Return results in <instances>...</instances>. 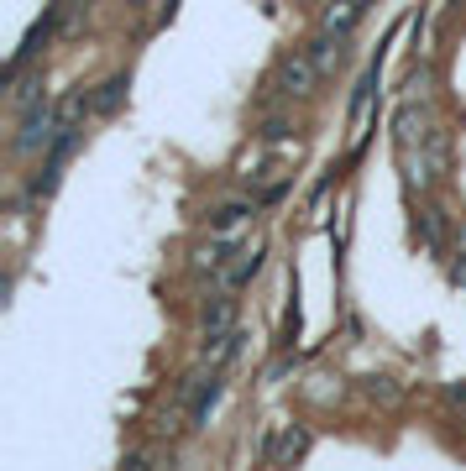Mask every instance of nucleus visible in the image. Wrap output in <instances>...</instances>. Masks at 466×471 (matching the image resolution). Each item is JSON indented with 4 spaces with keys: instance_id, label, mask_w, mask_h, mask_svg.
I'll list each match as a JSON object with an SVG mask.
<instances>
[{
    "instance_id": "nucleus-1",
    "label": "nucleus",
    "mask_w": 466,
    "mask_h": 471,
    "mask_svg": "<svg viewBox=\"0 0 466 471\" xmlns=\"http://www.w3.org/2000/svg\"><path fill=\"white\" fill-rule=\"evenodd\" d=\"M319 64H315V53L309 47H289L283 58L273 64V74H268V89H273L278 100H309L319 89Z\"/></svg>"
},
{
    "instance_id": "nucleus-2",
    "label": "nucleus",
    "mask_w": 466,
    "mask_h": 471,
    "mask_svg": "<svg viewBox=\"0 0 466 471\" xmlns=\"http://www.w3.org/2000/svg\"><path fill=\"white\" fill-rule=\"evenodd\" d=\"M53 136H58V105L37 100V105L16 110V136H11V152H16V157H32V152L53 147Z\"/></svg>"
},
{
    "instance_id": "nucleus-3",
    "label": "nucleus",
    "mask_w": 466,
    "mask_h": 471,
    "mask_svg": "<svg viewBox=\"0 0 466 471\" xmlns=\"http://www.w3.org/2000/svg\"><path fill=\"white\" fill-rule=\"evenodd\" d=\"M79 136H85V131H58V136H53V147H47V157H43V168H37V178L26 184V194H32V199H47V194L58 189V178H64V163L74 157Z\"/></svg>"
},
{
    "instance_id": "nucleus-4",
    "label": "nucleus",
    "mask_w": 466,
    "mask_h": 471,
    "mask_svg": "<svg viewBox=\"0 0 466 471\" xmlns=\"http://www.w3.org/2000/svg\"><path fill=\"white\" fill-rule=\"evenodd\" d=\"M304 456H309V429L283 425L262 440V461H268V466H294V461H304Z\"/></svg>"
},
{
    "instance_id": "nucleus-5",
    "label": "nucleus",
    "mask_w": 466,
    "mask_h": 471,
    "mask_svg": "<svg viewBox=\"0 0 466 471\" xmlns=\"http://www.w3.org/2000/svg\"><path fill=\"white\" fill-rule=\"evenodd\" d=\"M309 53H315L319 74H336V68L346 64V32H325V26H319L315 43H309Z\"/></svg>"
},
{
    "instance_id": "nucleus-6",
    "label": "nucleus",
    "mask_w": 466,
    "mask_h": 471,
    "mask_svg": "<svg viewBox=\"0 0 466 471\" xmlns=\"http://www.w3.org/2000/svg\"><path fill=\"white\" fill-rule=\"evenodd\" d=\"M257 215V199H231V205H220V210H210V231L220 236H236L241 225H252Z\"/></svg>"
},
{
    "instance_id": "nucleus-7",
    "label": "nucleus",
    "mask_w": 466,
    "mask_h": 471,
    "mask_svg": "<svg viewBox=\"0 0 466 471\" xmlns=\"http://www.w3.org/2000/svg\"><path fill=\"white\" fill-rule=\"evenodd\" d=\"M5 85H11V105H16V110H26V105H37V100H47V95H43V68H32V64H26L22 74H11Z\"/></svg>"
},
{
    "instance_id": "nucleus-8",
    "label": "nucleus",
    "mask_w": 466,
    "mask_h": 471,
    "mask_svg": "<svg viewBox=\"0 0 466 471\" xmlns=\"http://www.w3.org/2000/svg\"><path fill=\"white\" fill-rule=\"evenodd\" d=\"M220 393H226V383H220V372H210V383H199V393L189 398V429H205L210 408L220 404Z\"/></svg>"
},
{
    "instance_id": "nucleus-9",
    "label": "nucleus",
    "mask_w": 466,
    "mask_h": 471,
    "mask_svg": "<svg viewBox=\"0 0 466 471\" xmlns=\"http://www.w3.org/2000/svg\"><path fill=\"white\" fill-rule=\"evenodd\" d=\"M257 267H262V241H252V246L236 252V262L226 267V288H247V283L257 278Z\"/></svg>"
},
{
    "instance_id": "nucleus-10",
    "label": "nucleus",
    "mask_w": 466,
    "mask_h": 471,
    "mask_svg": "<svg viewBox=\"0 0 466 471\" xmlns=\"http://www.w3.org/2000/svg\"><path fill=\"white\" fill-rule=\"evenodd\" d=\"M236 346H241V330H210V336H205V346H199V362L205 366H220L226 362V356H236Z\"/></svg>"
},
{
    "instance_id": "nucleus-11",
    "label": "nucleus",
    "mask_w": 466,
    "mask_h": 471,
    "mask_svg": "<svg viewBox=\"0 0 466 471\" xmlns=\"http://www.w3.org/2000/svg\"><path fill=\"white\" fill-rule=\"evenodd\" d=\"M127 89H131V74H110L106 85L89 95V100H95V115H116L121 100H127Z\"/></svg>"
},
{
    "instance_id": "nucleus-12",
    "label": "nucleus",
    "mask_w": 466,
    "mask_h": 471,
    "mask_svg": "<svg viewBox=\"0 0 466 471\" xmlns=\"http://www.w3.org/2000/svg\"><path fill=\"white\" fill-rule=\"evenodd\" d=\"M199 325H205V336H210V330H231V325H236V299H231V294L210 299V304H205V315H199Z\"/></svg>"
},
{
    "instance_id": "nucleus-13",
    "label": "nucleus",
    "mask_w": 466,
    "mask_h": 471,
    "mask_svg": "<svg viewBox=\"0 0 466 471\" xmlns=\"http://www.w3.org/2000/svg\"><path fill=\"white\" fill-rule=\"evenodd\" d=\"M357 16H361V0H336V5L319 16V26H325V32H351Z\"/></svg>"
},
{
    "instance_id": "nucleus-14",
    "label": "nucleus",
    "mask_w": 466,
    "mask_h": 471,
    "mask_svg": "<svg viewBox=\"0 0 466 471\" xmlns=\"http://www.w3.org/2000/svg\"><path fill=\"white\" fill-rule=\"evenodd\" d=\"M445 404H451V408H466V383L461 387H445Z\"/></svg>"
},
{
    "instance_id": "nucleus-15",
    "label": "nucleus",
    "mask_w": 466,
    "mask_h": 471,
    "mask_svg": "<svg viewBox=\"0 0 466 471\" xmlns=\"http://www.w3.org/2000/svg\"><path fill=\"white\" fill-rule=\"evenodd\" d=\"M121 466H127V471H147V466H152V456H142V450H137V456H127Z\"/></svg>"
},
{
    "instance_id": "nucleus-16",
    "label": "nucleus",
    "mask_w": 466,
    "mask_h": 471,
    "mask_svg": "<svg viewBox=\"0 0 466 471\" xmlns=\"http://www.w3.org/2000/svg\"><path fill=\"white\" fill-rule=\"evenodd\" d=\"M131 5H147V0H131Z\"/></svg>"
},
{
    "instance_id": "nucleus-17",
    "label": "nucleus",
    "mask_w": 466,
    "mask_h": 471,
    "mask_svg": "<svg viewBox=\"0 0 466 471\" xmlns=\"http://www.w3.org/2000/svg\"><path fill=\"white\" fill-rule=\"evenodd\" d=\"M79 5H95V0H79Z\"/></svg>"
}]
</instances>
